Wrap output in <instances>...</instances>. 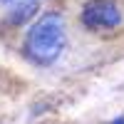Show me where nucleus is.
Returning a JSON list of instances; mask_svg holds the SVG:
<instances>
[{
	"label": "nucleus",
	"instance_id": "1",
	"mask_svg": "<svg viewBox=\"0 0 124 124\" xmlns=\"http://www.w3.org/2000/svg\"><path fill=\"white\" fill-rule=\"evenodd\" d=\"M67 42L65 17L60 13H45L30 25L25 35V55L37 65H52L62 55Z\"/></svg>",
	"mask_w": 124,
	"mask_h": 124
},
{
	"label": "nucleus",
	"instance_id": "2",
	"mask_svg": "<svg viewBox=\"0 0 124 124\" xmlns=\"http://www.w3.org/2000/svg\"><path fill=\"white\" fill-rule=\"evenodd\" d=\"M82 23L92 30H109L122 25V10L114 0H89L82 8Z\"/></svg>",
	"mask_w": 124,
	"mask_h": 124
},
{
	"label": "nucleus",
	"instance_id": "4",
	"mask_svg": "<svg viewBox=\"0 0 124 124\" xmlns=\"http://www.w3.org/2000/svg\"><path fill=\"white\" fill-rule=\"evenodd\" d=\"M20 3H27V0H0V5H3V8H15V5H20Z\"/></svg>",
	"mask_w": 124,
	"mask_h": 124
},
{
	"label": "nucleus",
	"instance_id": "3",
	"mask_svg": "<svg viewBox=\"0 0 124 124\" xmlns=\"http://www.w3.org/2000/svg\"><path fill=\"white\" fill-rule=\"evenodd\" d=\"M37 13V0H27V3H20L15 8H10V15H8V23L10 25H25V23H32V15Z\"/></svg>",
	"mask_w": 124,
	"mask_h": 124
},
{
	"label": "nucleus",
	"instance_id": "5",
	"mask_svg": "<svg viewBox=\"0 0 124 124\" xmlns=\"http://www.w3.org/2000/svg\"><path fill=\"white\" fill-rule=\"evenodd\" d=\"M112 124H124V117H117V119L112 122Z\"/></svg>",
	"mask_w": 124,
	"mask_h": 124
}]
</instances>
